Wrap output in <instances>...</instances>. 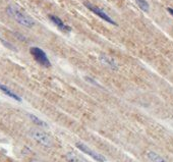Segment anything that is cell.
I'll return each mask as SVG.
<instances>
[{
  "mask_svg": "<svg viewBox=\"0 0 173 162\" xmlns=\"http://www.w3.org/2000/svg\"><path fill=\"white\" fill-rule=\"evenodd\" d=\"M29 135L34 141H36L37 143L40 144L41 146L46 147V148L52 147L53 145L52 139H51V137L48 133L43 132V130H38V129H32L29 132Z\"/></svg>",
  "mask_w": 173,
  "mask_h": 162,
  "instance_id": "2",
  "label": "cell"
},
{
  "mask_svg": "<svg viewBox=\"0 0 173 162\" xmlns=\"http://www.w3.org/2000/svg\"><path fill=\"white\" fill-rule=\"evenodd\" d=\"M49 19H50V21L52 22L53 24H54L56 27L58 28V29H60L61 31H64V32H70V31H72V28H70L69 25H66L60 19L57 18L56 15H49Z\"/></svg>",
  "mask_w": 173,
  "mask_h": 162,
  "instance_id": "6",
  "label": "cell"
},
{
  "mask_svg": "<svg viewBox=\"0 0 173 162\" xmlns=\"http://www.w3.org/2000/svg\"><path fill=\"white\" fill-rule=\"evenodd\" d=\"M7 13L13 19H15L18 24H21L22 25H25L27 28H32L35 25V21L22 11L21 8H18L15 5H9L7 7Z\"/></svg>",
  "mask_w": 173,
  "mask_h": 162,
  "instance_id": "1",
  "label": "cell"
},
{
  "mask_svg": "<svg viewBox=\"0 0 173 162\" xmlns=\"http://www.w3.org/2000/svg\"><path fill=\"white\" fill-rule=\"evenodd\" d=\"M75 146H76L78 149H79L81 151H83L85 154L91 156V157H92L93 159H95L96 161H98V162H105V160H106L103 155H101V154H99V153L95 152L94 150H92L91 148H89V147L87 146V145H85L83 143H76Z\"/></svg>",
  "mask_w": 173,
  "mask_h": 162,
  "instance_id": "4",
  "label": "cell"
},
{
  "mask_svg": "<svg viewBox=\"0 0 173 162\" xmlns=\"http://www.w3.org/2000/svg\"><path fill=\"white\" fill-rule=\"evenodd\" d=\"M32 162H42V161H39V160H34V161H32Z\"/></svg>",
  "mask_w": 173,
  "mask_h": 162,
  "instance_id": "14",
  "label": "cell"
},
{
  "mask_svg": "<svg viewBox=\"0 0 173 162\" xmlns=\"http://www.w3.org/2000/svg\"><path fill=\"white\" fill-rule=\"evenodd\" d=\"M137 4L138 5V7L141 8V10L145 11V12H148L149 11V4L146 0H135Z\"/></svg>",
  "mask_w": 173,
  "mask_h": 162,
  "instance_id": "12",
  "label": "cell"
},
{
  "mask_svg": "<svg viewBox=\"0 0 173 162\" xmlns=\"http://www.w3.org/2000/svg\"><path fill=\"white\" fill-rule=\"evenodd\" d=\"M30 52L34 56V58L36 59V61L39 62L41 65H43V66H45V67H50L51 66V62L49 60V58L47 57L46 53H45L41 48L32 47L30 49Z\"/></svg>",
  "mask_w": 173,
  "mask_h": 162,
  "instance_id": "3",
  "label": "cell"
},
{
  "mask_svg": "<svg viewBox=\"0 0 173 162\" xmlns=\"http://www.w3.org/2000/svg\"><path fill=\"white\" fill-rule=\"evenodd\" d=\"M65 158H66V160L68 161V162H87V161H85L84 159H82L78 155L75 154L73 152L66 153V155H65Z\"/></svg>",
  "mask_w": 173,
  "mask_h": 162,
  "instance_id": "10",
  "label": "cell"
},
{
  "mask_svg": "<svg viewBox=\"0 0 173 162\" xmlns=\"http://www.w3.org/2000/svg\"><path fill=\"white\" fill-rule=\"evenodd\" d=\"M0 90H1L3 93L6 94L7 96H9L10 98L15 99V100L18 101V102H21V101H22V98L19 97V96L18 95V94H15V92H12V91H11L10 89H8V88H7L6 86H4V85L0 84Z\"/></svg>",
  "mask_w": 173,
  "mask_h": 162,
  "instance_id": "7",
  "label": "cell"
},
{
  "mask_svg": "<svg viewBox=\"0 0 173 162\" xmlns=\"http://www.w3.org/2000/svg\"><path fill=\"white\" fill-rule=\"evenodd\" d=\"M147 157H148L152 162H168V161H166L163 157H161L159 154H157V153H155L153 151H149L148 153H147Z\"/></svg>",
  "mask_w": 173,
  "mask_h": 162,
  "instance_id": "9",
  "label": "cell"
},
{
  "mask_svg": "<svg viewBox=\"0 0 173 162\" xmlns=\"http://www.w3.org/2000/svg\"><path fill=\"white\" fill-rule=\"evenodd\" d=\"M100 60L103 62V63L108 65L109 67H111V69H117V64H116V62L113 60L111 57L105 55V54H102V55H100Z\"/></svg>",
  "mask_w": 173,
  "mask_h": 162,
  "instance_id": "8",
  "label": "cell"
},
{
  "mask_svg": "<svg viewBox=\"0 0 173 162\" xmlns=\"http://www.w3.org/2000/svg\"><path fill=\"white\" fill-rule=\"evenodd\" d=\"M28 116H29L31 120H32L35 124H37V126L43 127H48V124L45 123V121H43L42 119H40L39 117H37L36 115H34V114H28Z\"/></svg>",
  "mask_w": 173,
  "mask_h": 162,
  "instance_id": "11",
  "label": "cell"
},
{
  "mask_svg": "<svg viewBox=\"0 0 173 162\" xmlns=\"http://www.w3.org/2000/svg\"><path fill=\"white\" fill-rule=\"evenodd\" d=\"M84 4H85V6H86L87 8H89V9L92 11V12H94L95 15H97L99 18H101L102 19H104L105 22H109V24H111V25H117L111 18H110L109 15H107L106 13H105L102 9H100L99 7L95 6V5H93V4H91L90 2H85Z\"/></svg>",
  "mask_w": 173,
  "mask_h": 162,
  "instance_id": "5",
  "label": "cell"
},
{
  "mask_svg": "<svg viewBox=\"0 0 173 162\" xmlns=\"http://www.w3.org/2000/svg\"><path fill=\"white\" fill-rule=\"evenodd\" d=\"M167 10H168L169 12H170V15H173V9H172V8L168 7V8H167Z\"/></svg>",
  "mask_w": 173,
  "mask_h": 162,
  "instance_id": "13",
  "label": "cell"
}]
</instances>
